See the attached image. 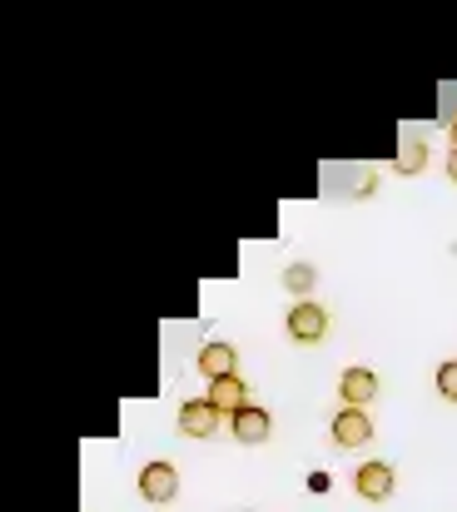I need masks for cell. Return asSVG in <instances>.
<instances>
[{
    "instance_id": "obj_1",
    "label": "cell",
    "mask_w": 457,
    "mask_h": 512,
    "mask_svg": "<svg viewBox=\"0 0 457 512\" xmlns=\"http://www.w3.org/2000/svg\"><path fill=\"white\" fill-rule=\"evenodd\" d=\"M328 309L318 304V299H304V304H294L289 309V319H284V329H289V339L294 343H304V348H313V343H323L328 339Z\"/></svg>"
},
{
    "instance_id": "obj_2",
    "label": "cell",
    "mask_w": 457,
    "mask_h": 512,
    "mask_svg": "<svg viewBox=\"0 0 457 512\" xmlns=\"http://www.w3.org/2000/svg\"><path fill=\"white\" fill-rule=\"evenodd\" d=\"M353 488H358L363 503H388V498L398 493V473H393V463L373 458V463H363V468L353 473Z\"/></svg>"
},
{
    "instance_id": "obj_3",
    "label": "cell",
    "mask_w": 457,
    "mask_h": 512,
    "mask_svg": "<svg viewBox=\"0 0 457 512\" xmlns=\"http://www.w3.org/2000/svg\"><path fill=\"white\" fill-rule=\"evenodd\" d=\"M140 498L145 503H154V508H164V503H174L179 498V468L174 463H145L140 468Z\"/></svg>"
},
{
    "instance_id": "obj_4",
    "label": "cell",
    "mask_w": 457,
    "mask_h": 512,
    "mask_svg": "<svg viewBox=\"0 0 457 512\" xmlns=\"http://www.w3.org/2000/svg\"><path fill=\"white\" fill-rule=\"evenodd\" d=\"M328 433H333V443H338V448H363V443H368V438H373L378 428H373L368 408H338V413H333V428H328Z\"/></svg>"
},
{
    "instance_id": "obj_5",
    "label": "cell",
    "mask_w": 457,
    "mask_h": 512,
    "mask_svg": "<svg viewBox=\"0 0 457 512\" xmlns=\"http://www.w3.org/2000/svg\"><path fill=\"white\" fill-rule=\"evenodd\" d=\"M219 423H224V413H219L209 398H189V403L179 408V433H184V438H214Z\"/></svg>"
},
{
    "instance_id": "obj_6",
    "label": "cell",
    "mask_w": 457,
    "mask_h": 512,
    "mask_svg": "<svg viewBox=\"0 0 457 512\" xmlns=\"http://www.w3.org/2000/svg\"><path fill=\"white\" fill-rule=\"evenodd\" d=\"M204 398H209L224 418H239V413L249 408V383H244L239 373H229V378H214V383L204 388Z\"/></svg>"
},
{
    "instance_id": "obj_7",
    "label": "cell",
    "mask_w": 457,
    "mask_h": 512,
    "mask_svg": "<svg viewBox=\"0 0 457 512\" xmlns=\"http://www.w3.org/2000/svg\"><path fill=\"white\" fill-rule=\"evenodd\" d=\"M338 398H343V408H368L378 398V373L373 368H343Z\"/></svg>"
},
{
    "instance_id": "obj_8",
    "label": "cell",
    "mask_w": 457,
    "mask_h": 512,
    "mask_svg": "<svg viewBox=\"0 0 457 512\" xmlns=\"http://www.w3.org/2000/svg\"><path fill=\"white\" fill-rule=\"evenodd\" d=\"M199 373H204L209 383L239 373V348H234V343H204V348H199Z\"/></svg>"
},
{
    "instance_id": "obj_9",
    "label": "cell",
    "mask_w": 457,
    "mask_h": 512,
    "mask_svg": "<svg viewBox=\"0 0 457 512\" xmlns=\"http://www.w3.org/2000/svg\"><path fill=\"white\" fill-rule=\"evenodd\" d=\"M269 428H274V418H269V408H259V403H249L239 418H229V433H234L239 443H249V448H254V443H264V438H269Z\"/></svg>"
},
{
    "instance_id": "obj_10",
    "label": "cell",
    "mask_w": 457,
    "mask_h": 512,
    "mask_svg": "<svg viewBox=\"0 0 457 512\" xmlns=\"http://www.w3.org/2000/svg\"><path fill=\"white\" fill-rule=\"evenodd\" d=\"M393 170L398 174H423L428 170V145H423V140H408V145L393 155Z\"/></svg>"
},
{
    "instance_id": "obj_11",
    "label": "cell",
    "mask_w": 457,
    "mask_h": 512,
    "mask_svg": "<svg viewBox=\"0 0 457 512\" xmlns=\"http://www.w3.org/2000/svg\"><path fill=\"white\" fill-rule=\"evenodd\" d=\"M313 284H318V274H313L308 264H294V269H284V289H289V294H299V304H304L308 294H313Z\"/></svg>"
},
{
    "instance_id": "obj_12",
    "label": "cell",
    "mask_w": 457,
    "mask_h": 512,
    "mask_svg": "<svg viewBox=\"0 0 457 512\" xmlns=\"http://www.w3.org/2000/svg\"><path fill=\"white\" fill-rule=\"evenodd\" d=\"M433 383H438V393H443V403H457V358H448V363H438V373H433Z\"/></svg>"
},
{
    "instance_id": "obj_13",
    "label": "cell",
    "mask_w": 457,
    "mask_h": 512,
    "mask_svg": "<svg viewBox=\"0 0 457 512\" xmlns=\"http://www.w3.org/2000/svg\"><path fill=\"white\" fill-rule=\"evenodd\" d=\"M308 488H313V493H328V488H333V478H328V473H313V478H308Z\"/></svg>"
},
{
    "instance_id": "obj_14",
    "label": "cell",
    "mask_w": 457,
    "mask_h": 512,
    "mask_svg": "<svg viewBox=\"0 0 457 512\" xmlns=\"http://www.w3.org/2000/svg\"><path fill=\"white\" fill-rule=\"evenodd\" d=\"M448 135H453V150H457V110L448 115Z\"/></svg>"
},
{
    "instance_id": "obj_15",
    "label": "cell",
    "mask_w": 457,
    "mask_h": 512,
    "mask_svg": "<svg viewBox=\"0 0 457 512\" xmlns=\"http://www.w3.org/2000/svg\"><path fill=\"white\" fill-rule=\"evenodd\" d=\"M448 179H453V184H457V150H453V155H448Z\"/></svg>"
}]
</instances>
